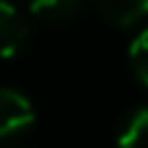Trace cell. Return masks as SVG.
Here are the masks:
<instances>
[{
  "instance_id": "obj_1",
  "label": "cell",
  "mask_w": 148,
  "mask_h": 148,
  "mask_svg": "<svg viewBox=\"0 0 148 148\" xmlns=\"http://www.w3.org/2000/svg\"><path fill=\"white\" fill-rule=\"evenodd\" d=\"M33 123V107L22 93L0 88V140L22 132Z\"/></svg>"
},
{
  "instance_id": "obj_4",
  "label": "cell",
  "mask_w": 148,
  "mask_h": 148,
  "mask_svg": "<svg viewBox=\"0 0 148 148\" xmlns=\"http://www.w3.org/2000/svg\"><path fill=\"white\" fill-rule=\"evenodd\" d=\"M118 148H148V104L137 107L118 132Z\"/></svg>"
},
{
  "instance_id": "obj_3",
  "label": "cell",
  "mask_w": 148,
  "mask_h": 148,
  "mask_svg": "<svg viewBox=\"0 0 148 148\" xmlns=\"http://www.w3.org/2000/svg\"><path fill=\"white\" fill-rule=\"evenodd\" d=\"M96 3L101 16L118 27L137 25L140 19L148 16V0H96Z\"/></svg>"
},
{
  "instance_id": "obj_5",
  "label": "cell",
  "mask_w": 148,
  "mask_h": 148,
  "mask_svg": "<svg viewBox=\"0 0 148 148\" xmlns=\"http://www.w3.org/2000/svg\"><path fill=\"white\" fill-rule=\"evenodd\" d=\"M27 5L41 19L60 22V19H69V16L77 14L82 8V0H27Z\"/></svg>"
},
{
  "instance_id": "obj_2",
  "label": "cell",
  "mask_w": 148,
  "mask_h": 148,
  "mask_svg": "<svg viewBox=\"0 0 148 148\" xmlns=\"http://www.w3.org/2000/svg\"><path fill=\"white\" fill-rule=\"evenodd\" d=\"M30 38L27 19L11 3L0 0V58H14Z\"/></svg>"
},
{
  "instance_id": "obj_6",
  "label": "cell",
  "mask_w": 148,
  "mask_h": 148,
  "mask_svg": "<svg viewBox=\"0 0 148 148\" xmlns=\"http://www.w3.org/2000/svg\"><path fill=\"white\" fill-rule=\"evenodd\" d=\"M129 60H132V69L137 74V79L148 88V30H143L134 38L132 49H129Z\"/></svg>"
}]
</instances>
